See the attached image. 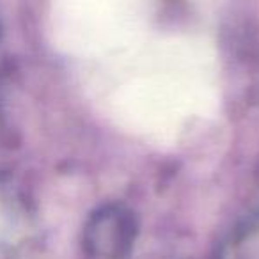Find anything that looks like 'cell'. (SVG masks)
Wrapping results in <instances>:
<instances>
[]
</instances>
